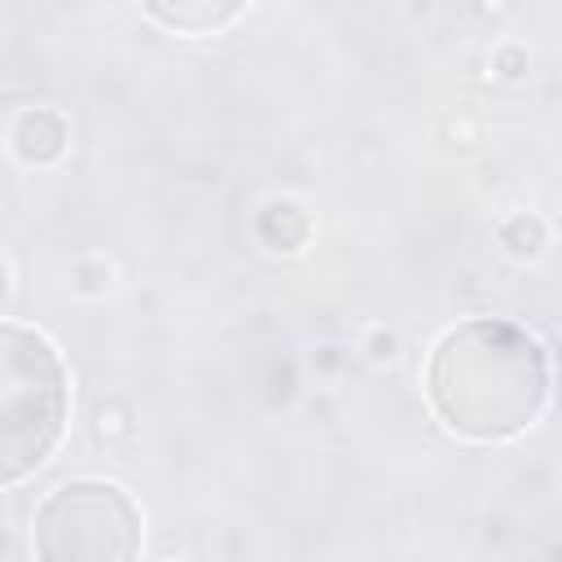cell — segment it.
<instances>
[{
    "label": "cell",
    "instance_id": "3957f363",
    "mask_svg": "<svg viewBox=\"0 0 562 562\" xmlns=\"http://www.w3.org/2000/svg\"><path fill=\"white\" fill-rule=\"evenodd\" d=\"M35 553L48 562H123L140 553V509L114 483L79 479L35 509Z\"/></svg>",
    "mask_w": 562,
    "mask_h": 562
},
{
    "label": "cell",
    "instance_id": "6da1fadb",
    "mask_svg": "<svg viewBox=\"0 0 562 562\" xmlns=\"http://www.w3.org/2000/svg\"><path fill=\"white\" fill-rule=\"evenodd\" d=\"M426 395L439 422L465 439H509L549 400V356L514 321L452 325L426 364Z\"/></svg>",
    "mask_w": 562,
    "mask_h": 562
},
{
    "label": "cell",
    "instance_id": "7a4b0ae2",
    "mask_svg": "<svg viewBox=\"0 0 562 562\" xmlns=\"http://www.w3.org/2000/svg\"><path fill=\"white\" fill-rule=\"evenodd\" d=\"M70 378L57 347L18 321L0 329V479H26L61 439Z\"/></svg>",
    "mask_w": 562,
    "mask_h": 562
},
{
    "label": "cell",
    "instance_id": "277c9868",
    "mask_svg": "<svg viewBox=\"0 0 562 562\" xmlns=\"http://www.w3.org/2000/svg\"><path fill=\"white\" fill-rule=\"evenodd\" d=\"M250 0H140V9L180 35H206L228 26Z\"/></svg>",
    "mask_w": 562,
    "mask_h": 562
}]
</instances>
